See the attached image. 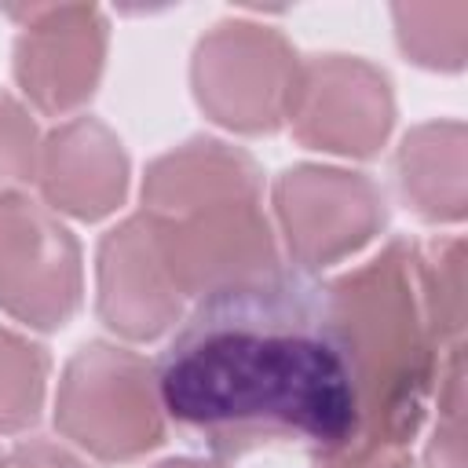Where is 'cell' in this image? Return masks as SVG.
<instances>
[{"mask_svg": "<svg viewBox=\"0 0 468 468\" xmlns=\"http://www.w3.org/2000/svg\"><path fill=\"white\" fill-rule=\"evenodd\" d=\"M461 351H450V358L442 362L439 373V417H435V431L428 439L424 450V468H464V428H461V410H464V362Z\"/></svg>", "mask_w": 468, "mask_h": 468, "instance_id": "15", "label": "cell"}, {"mask_svg": "<svg viewBox=\"0 0 468 468\" xmlns=\"http://www.w3.org/2000/svg\"><path fill=\"white\" fill-rule=\"evenodd\" d=\"M285 124L307 150L373 157L395 124L391 77L358 55H314L300 62Z\"/></svg>", "mask_w": 468, "mask_h": 468, "instance_id": "8", "label": "cell"}, {"mask_svg": "<svg viewBox=\"0 0 468 468\" xmlns=\"http://www.w3.org/2000/svg\"><path fill=\"white\" fill-rule=\"evenodd\" d=\"M48 351L29 336L0 325V431H26L48 391Z\"/></svg>", "mask_w": 468, "mask_h": 468, "instance_id": "14", "label": "cell"}, {"mask_svg": "<svg viewBox=\"0 0 468 468\" xmlns=\"http://www.w3.org/2000/svg\"><path fill=\"white\" fill-rule=\"evenodd\" d=\"M154 366L106 340L77 347L55 391V428L95 461H139L165 442Z\"/></svg>", "mask_w": 468, "mask_h": 468, "instance_id": "4", "label": "cell"}, {"mask_svg": "<svg viewBox=\"0 0 468 468\" xmlns=\"http://www.w3.org/2000/svg\"><path fill=\"white\" fill-rule=\"evenodd\" d=\"M300 55L263 22H216L194 48L190 88L205 117L230 132L260 135L285 124Z\"/></svg>", "mask_w": 468, "mask_h": 468, "instance_id": "5", "label": "cell"}, {"mask_svg": "<svg viewBox=\"0 0 468 468\" xmlns=\"http://www.w3.org/2000/svg\"><path fill=\"white\" fill-rule=\"evenodd\" d=\"M154 468H219V464H208V461H190V457H172V461H161Z\"/></svg>", "mask_w": 468, "mask_h": 468, "instance_id": "18", "label": "cell"}, {"mask_svg": "<svg viewBox=\"0 0 468 468\" xmlns=\"http://www.w3.org/2000/svg\"><path fill=\"white\" fill-rule=\"evenodd\" d=\"M183 303L143 212L106 230L95 260V307L106 329L124 340H154L179 322Z\"/></svg>", "mask_w": 468, "mask_h": 468, "instance_id": "10", "label": "cell"}, {"mask_svg": "<svg viewBox=\"0 0 468 468\" xmlns=\"http://www.w3.org/2000/svg\"><path fill=\"white\" fill-rule=\"evenodd\" d=\"M399 48L424 69H461L468 55V4H395Z\"/></svg>", "mask_w": 468, "mask_h": 468, "instance_id": "13", "label": "cell"}, {"mask_svg": "<svg viewBox=\"0 0 468 468\" xmlns=\"http://www.w3.org/2000/svg\"><path fill=\"white\" fill-rule=\"evenodd\" d=\"M325 303L355 391V428L318 468H410L450 344L428 296L424 249L395 238L373 260L333 278Z\"/></svg>", "mask_w": 468, "mask_h": 468, "instance_id": "2", "label": "cell"}, {"mask_svg": "<svg viewBox=\"0 0 468 468\" xmlns=\"http://www.w3.org/2000/svg\"><path fill=\"white\" fill-rule=\"evenodd\" d=\"M7 15L18 22L15 80L22 95L51 117L84 106L106 66V15L91 4H26Z\"/></svg>", "mask_w": 468, "mask_h": 468, "instance_id": "9", "label": "cell"}, {"mask_svg": "<svg viewBox=\"0 0 468 468\" xmlns=\"http://www.w3.org/2000/svg\"><path fill=\"white\" fill-rule=\"evenodd\" d=\"M128 154L99 117H73L40 139L37 183L51 212L95 223L128 194Z\"/></svg>", "mask_w": 468, "mask_h": 468, "instance_id": "11", "label": "cell"}, {"mask_svg": "<svg viewBox=\"0 0 468 468\" xmlns=\"http://www.w3.org/2000/svg\"><path fill=\"white\" fill-rule=\"evenodd\" d=\"M468 157L461 121H428L402 135L395 179L402 201L428 223H461L468 212Z\"/></svg>", "mask_w": 468, "mask_h": 468, "instance_id": "12", "label": "cell"}, {"mask_svg": "<svg viewBox=\"0 0 468 468\" xmlns=\"http://www.w3.org/2000/svg\"><path fill=\"white\" fill-rule=\"evenodd\" d=\"M154 377L165 417L219 457L307 442L318 461L355 428L325 285L292 271L201 296Z\"/></svg>", "mask_w": 468, "mask_h": 468, "instance_id": "1", "label": "cell"}, {"mask_svg": "<svg viewBox=\"0 0 468 468\" xmlns=\"http://www.w3.org/2000/svg\"><path fill=\"white\" fill-rule=\"evenodd\" d=\"M37 157H40V132L29 117V110L0 91V197L22 194L37 179Z\"/></svg>", "mask_w": 468, "mask_h": 468, "instance_id": "16", "label": "cell"}, {"mask_svg": "<svg viewBox=\"0 0 468 468\" xmlns=\"http://www.w3.org/2000/svg\"><path fill=\"white\" fill-rule=\"evenodd\" d=\"M84 292L80 245L29 194L0 197V311L29 329H62Z\"/></svg>", "mask_w": 468, "mask_h": 468, "instance_id": "7", "label": "cell"}, {"mask_svg": "<svg viewBox=\"0 0 468 468\" xmlns=\"http://www.w3.org/2000/svg\"><path fill=\"white\" fill-rule=\"evenodd\" d=\"M0 468H91L77 450L51 439H26L0 457Z\"/></svg>", "mask_w": 468, "mask_h": 468, "instance_id": "17", "label": "cell"}, {"mask_svg": "<svg viewBox=\"0 0 468 468\" xmlns=\"http://www.w3.org/2000/svg\"><path fill=\"white\" fill-rule=\"evenodd\" d=\"M271 197L285 252L303 271L362 252L388 223L384 190L351 168L292 165L274 179Z\"/></svg>", "mask_w": 468, "mask_h": 468, "instance_id": "6", "label": "cell"}, {"mask_svg": "<svg viewBox=\"0 0 468 468\" xmlns=\"http://www.w3.org/2000/svg\"><path fill=\"white\" fill-rule=\"evenodd\" d=\"M260 165L223 139H186L146 165L143 216L183 300L282 271Z\"/></svg>", "mask_w": 468, "mask_h": 468, "instance_id": "3", "label": "cell"}]
</instances>
